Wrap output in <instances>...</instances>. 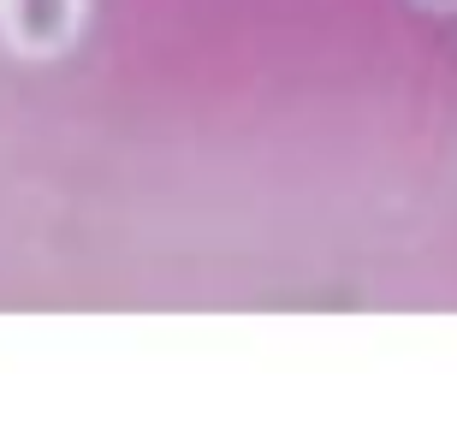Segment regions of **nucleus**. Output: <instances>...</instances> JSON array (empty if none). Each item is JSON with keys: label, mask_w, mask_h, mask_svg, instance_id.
I'll use <instances>...</instances> for the list:
<instances>
[{"label": "nucleus", "mask_w": 457, "mask_h": 421, "mask_svg": "<svg viewBox=\"0 0 457 421\" xmlns=\"http://www.w3.org/2000/svg\"><path fill=\"white\" fill-rule=\"evenodd\" d=\"M89 0H0V48L18 60H66L84 36Z\"/></svg>", "instance_id": "nucleus-1"}, {"label": "nucleus", "mask_w": 457, "mask_h": 421, "mask_svg": "<svg viewBox=\"0 0 457 421\" xmlns=\"http://www.w3.org/2000/svg\"><path fill=\"white\" fill-rule=\"evenodd\" d=\"M416 6H428V12H457V0H416Z\"/></svg>", "instance_id": "nucleus-2"}]
</instances>
